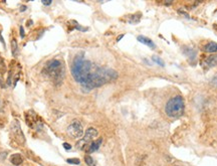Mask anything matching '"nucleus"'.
<instances>
[{
	"label": "nucleus",
	"mask_w": 217,
	"mask_h": 166,
	"mask_svg": "<svg viewBox=\"0 0 217 166\" xmlns=\"http://www.w3.org/2000/svg\"><path fill=\"white\" fill-rule=\"evenodd\" d=\"M152 60H153L154 63H156L157 64H159L160 67H164V65H165L164 61H163V60H162L161 59H160L159 56H154L153 57H152Z\"/></svg>",
	"instance_id": "dca6fc26"
},
{
	"label": "nucleus",
	"mask_w": 217,
	"mask_h": 166,
	"mask_svg": "<svg viewBox=\"0 0 217 166\" xmlns=\"http://www.w3.org/2000/svg\"><path fill=\"white\" fill-rule=\"evenodd\" d=\"M166 114L169 117L177 118L183 114L184 112V102L180 96H175L172 99H170L165 107Z\"/></svg>",
	"instance_id": "7ed1b4c3"
},
{
	"label": "nucleus",
	"mask_w": 217,
	"mask_h": 166,
	"mask_svg": "<svg viewBox=\"0 0 217 166\" xmlns=\"http://www.w3.org/2000/svg\"><path fill=\"white\" fill-rule=\"evenodd\" d=\"M138 40H139L140 42H142V44H144L150 46V48H153V49L156 48V44L153 42V40H151L150 38H148V37H146V36L139 35V36H138Z\"/></svg>",
	"instance_id": "6e6552de"
},
{
	"label": "nucleus",
	"mask_w": 217,
	"mask_h": 166,
	"mask_svg": "<svg viewBox=\"0 0 217 166\" xmlns=\"http://www.w3.org/2000/svg\"><path fill=\"white\" fill-rule=\"evenodd\" d=\"M204 51L206 52H217V44L216 42H209L204 46Z\"/></svg>",
	"instance_id": "9b49d317"
},
{
	"label": "nucleus",
	"mask_w": 217,
	"mask_h": 166,
	"mask_svg": "<svg viewBox=\"0 0 217 166\" xmlns=\"http://www.w3.org/2000/svg\"><path fill=\"white\" fill-rule=\"evenodd\" d=\"M67 134L72 138H81L82 137L83 129L82 124L78 120H74L71 124L67 127Z\"/></svg>",
	"instance_id": "39448f33"
},
{
	"label": "nucleus",
	"mask_w": 217,
	"mask_h": 166,
	"mask_svg": "<svg viewBox=\"0 0 217 166\" xmlns=\"http://www.w3.org/2000/svg\"><path fill=\"white\" fill-rule=\"evenodd\" d=\"M102 142V139H98V140H97V141H93L92 143H90V145L89 146L87 152H89V153H93V152H94V151H97V150L100 148Z\"/></svg>",
	"instance_id": "1a4fd4ad"
},
{
	"label": "nucleus",
	"mask_w": 217,
	"mask_h": 166,
	"mask_svg": "<svg viewBox=\"0 0 217 166\" xmlns=\"http://www.w3.org/2000/svg\"><path fill=\"white\" fill-rule=\"evenodd\" d=\"M204 64L207 65L208 68H213L217 65V55H212L207 56L204 60Z\"/></svg>",
	"instance_id": "0eeeda50"
},
{
	"label": "nucleus",
	"mask_w": 217,
	"mask_h": 166,
	"mask_svg": "<svg viewBox=\"0 0 217 166\" xmlns=\"http://www.w3.org/2000/svg\"><path fill=\"white\" fill-rule=\"evenodd\" d=\"M66 162L70 164H75V165H78L81 163V160L78 159V158H68L66 159Z\"/></svg>",
	"instance_id": "f3484780"
},
{
	"label": "nucleus",
	"mask_w": 217,
	"mask_h": 166,
	"mask_svg": "<svg viewBox=\"0 0 217 166\" xmlns=\"http://www.w3.org/2000/svg\"><path fill=\"white\" fill-rule=\"evenodd\" d=\"M124 37V34H122V35H120V36H118V38H117V41H119L121 38H123Z\"/></svg>",
	"instance_id": "4be33fe9"
},
{
	"label": "nucleus",
	"mask_w": 217,
	"mask_h": 166,
	"mask_svg": "<svg viewBox=\"0 0 217 166\" xmlns=\"http://www.w3.org/2000/svg\"><path fill=\"white\" fill-rule=\"evenodd\" d=\"M51 1H42V4L43 5H50L51 4Z\"/></svg>",
	"instance_id": "412c9836"
},
{
	"label": "nucleus",
	"mask_w": 217,
	"mask_h": 166,
	"mask_svg": "<svg viewBox=\"0 0 217 166\" xmlns=\"http://www.w3.org/2000/svg\"><path fill=\"white\" fill-rule=\"evenodd\" d=\"M43 74L51 79L56 85H59L64 78V67L62 63L58 60H51L45 64Z\"/></svg>",
	"instance_id": "f03ea898"
},
{
	"label": "nucleus",
	"mask_w": 217,
	"mask_h": 166,
	"mask_svg": "<svg viewBox=\"0 0 217 166\" xmlns=\"http://www.w3.org/2000/svg\"><path fill=\"white\" fill-rule=\"evenodd\" d=\"M10 161L11 163L14 165H20L22 162H23V158L20 155V154H13L12 156L10 157Z\"/></svg>",
	"instance_id": "9d476101"
},
{
	"label": "nucleus",
	"mask_w": 217,
	"mask_h": 166,
	"mask_svg": "<svg viewBox=\"0 0 217 166\" xmlns=\"http://www.w3.org/2000/svg\"><path fill=\"white\" fill-rule=\"evenodd\" d=\"M11 129H12V132L14 133L15 137H16L18 140H20L21 142H24V135L21 131L19 122H18L17 120H14L12 125H11Z\"/></svg>",
	"instance_id": "423d86ee"
},
{
	"label": "nucleus",
	"mask_w": 217,
	"mask_h": 166,
	"mask_svg": "<svg viewBox=\"0 0 217 166\" xmlns=\"http://www.w3.org/2000/svg\"><path fill=\"white\" fill-rule=\"evenodd\" d=\"M141 19V13H137L135 15H131L130 19H129V22L130 23H138Z\"/></svg>",
	"instance_id": "ddd939ff"
},
{
	"label": "nucleus",
	"mask_w": 217,
	"mask_h": 166,
	"mask_svg": "<svg viewBox=\"0 0 217 166\" xmlns=\"http://www.w3.org/2000/svg\"><path fill=\"white\" fill-rule=\"evenodd\" d=\"M97 136H98V131L94 128H92V127H90V128L86 130L83 138L77 143V147L81 150H85L86 148V146H90V143L94 141V139Z\"/></svg>",
	"instance_id": "20e7f679"
},
{
	"label": "nucleus",
	"mask_w": 217,
	"mask_h": 166,
	"mask_svg": "<svg viewBox=\"0 0 217 166\" xmlns=\"http://www.w3.org/2000/svg\"><path fill=\"white\" fill-rule=\"evenodd\" d=\"M0 86L1 87H4V84L2 83V81H1V79H0Z\"/></svg>",
	"instance_id": "b1692460"
},
{
	"label": "nucleus",
	"mask_w": 217,
	"mask_h": 166,
	"mask_svg": "<svg viewBox=\"0 0 217 166\" xmlns=\"http://www.w3.org/2000/svg\"><path fill=\"white\" fill-rule=\"evenodd\" d=\"M11 48H12V55L13 56H17V52H18V48H17V42L15 39H12L11 41Z\"/></svg>",
	"instance_id": "2eb2a0df"
},
{
	"label": "nucleus",
	"mask_w": 217,
	"mask_h": 166,
	"mask_svg": "<svg viewBox=\"0 0 217 166\" xmlns=\"http://www.w3.org/2000/svg\"><path fill=\"white\" fill-rule=\"evenodd\" d=\"M25 9H26V6H21L20 11H25Z\"/></svg>",
	"instance_id": "5701e85b"
},
{
	"label": "nucleus",
	"mask_w": 217,
	"mask_h": 166,
	"mask_svg": "<svg viewBox=\"0 0 217 166\" xmlns=\"http://www.w3.org/2000/svg\"><path fill=\"white\" fill-rule=\"evenodd\" d=\"M85 161H86V163L89 166H94V165H96V161H94V158L92 156H90V155H86L85 156Z\"/></svg>",
	"instance_id": "4468645a"
},
{
	"label": "nucleus",
	"mask_w": 217,
	"mask_h": 166,
	"mask_svg": "<svg viewBox=\"0 0 217 166\" xmlns=\"http://www.w3.org/2000/svg\"><path fill=\"white\" fill-rule=\"evenodd\" d=\"M94 65L90 60H86L83 53H79L74 57L71 64V75L78 83L82 85L83 89H86L89 85L90 75Z\"/></svg>",
	"instance_id": "f257e3e1"
},
{
	"label": "nucleus",
	"mask_w": 217,
	"mask_h": 166,
	"mask_svg": "<svg viewBox=\"0 0 217 166\" xmlns=\"http://www.w3.org/2000/svg\"><path fill=\"white\" fill-rule=\"evenodd\" d=\"M62 146H63V148L66 149V150H70L71 149V145L68 144V143H63Z\"/></svg>",
	"instance_id": "a211bd4d"
},
{
	"label": "nucleus",
	"mask_w": 217,
	"mask_h": 166,
	"mask_svg": "<svg viewBox=\"0 0 217 166\" xmlns=\"http://www.w3.org/2000/svg\"><path fill=\"white\" fill-rule=\"evenodd\" d=\"M212 85H214L215 87H217V76L216 77H214V78H213V80H212Z\"/></svg>",
	"instance_id": "aec40b11"
},
{
	"label": "nucleus",
	"mask_w": 217,
	"mask_h": 166,
	"mask_svg": "<svg viewBox=\"0 0 217 166\" xmlns=\"http://www.w3.org/2000/svg\"><path fill=\"white\" fill-rule=\"evenodd\" d=\"M20 36H21L22 38L25 36V34H24V29H23V27H22V26H20Z\"/></svg>",
	"instance_id": "6ab92c4d"
},
{
	"label": "nucleus",
	"mask_w": 217,
	"mask_h": 166,
	"mask_svg": "<svg viewBox=\"0 0 217 166\" xmlns=\"http://www.w3.org/2000/svg\"><path fill=\"white\" fill-rule=\"evenodd\" d=\"M184 53L186 56H188L190 60H195L196 59V52L194 49L189 48H184Z\"/></svg>",
	"instance_id": "f8f14e48"
}]
</instances>
